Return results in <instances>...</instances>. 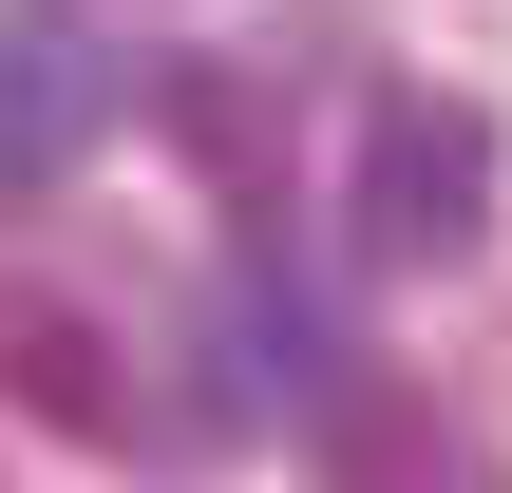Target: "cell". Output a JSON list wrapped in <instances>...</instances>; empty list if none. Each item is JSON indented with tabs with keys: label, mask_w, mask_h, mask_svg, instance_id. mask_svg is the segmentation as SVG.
I'll return each mask as SVG.
<instances>
[{
	"label": "cell",
	"mask_w": 512,
	"mask_h": 493,
	"mask_svg": "<svg viewBox=\"0 0 512 493\" xmlns=\"http://www.w3.org/2000/svg\"><path fill=\"white\" fill-rule=\"evenodd\" d=\"M361 247H380V266H475V247H494V95L399 76V95L361 114Z\"/></svg>",
	"instance_id": "1"
},
{
	"label": "cell",
	"mask_w": 512,
	"mask_h": 493,
	"mask_svg": "<svg viewBox=\"0 0 512 493\" xmlns=\"http://www.w3.org/2000/svg\"><path fill=\"white\" fill-rule=\"evenodd\" d=\"M114 114H133V57L76 0H0V190H57Z\"/></svg>",
	"instance_id": "2"
},
{
	"label": "cell",
	"mask_w": 512,
	"mask_h": 493,
	"mask_svg": "<svg viewBox=\"0 0 512 493\" xmlns=\"http://www.w3.org/2000/svg\"><path fill=\"white\" fill-rule=\"evenodd\" d=\"M0 399H19L38 437H76V456H133V437H152V380H133L114 323L57 304V285H0Z\"/></svg>",
	"instance_id": "3"
}]
</instances>
